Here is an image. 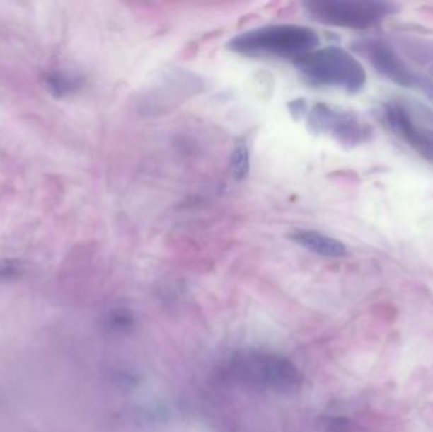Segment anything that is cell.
Wrapping results in <instances>:
<instances>
[{"mask_svg":"<svg viewBox=\"0 0 433 432\" xmlns=\"http://www.w3.org/2000/svg\"><path fill=\"white\" fill-rule=\"evenodd\" d=\"M289 108L291 110V113L298 114L296 117L301 118V115L306 114V112H307V104H306V102H303V101L299 99V101H294V102L291 103V104L289 106Z\"/></svg>","mask_w":433,"mask_h":432,"instance_id":"11","label":"cell"},{"mask_svg":"<svg viewBox=\"0 0 433 432\" xmlns=\"http://www.w3.org/2000/svg\"><path fill=\"white\" fill-rule=\"evenodd\" d=\"M303 6L319 23L367 30L397 12V6L380 0H307Z\"/></svg>","mask_w":433,"mask_h":432,"instance_id":"3","label":"cell"},{"mask_svg":"<svg viewBox=\"0 0 433 432\" xmlns=\"http://www.w3.org/2000/svg\"><path fill=\"white\" fill-rule=\"evenodd\" d=\"M294 65L308 81L321 86H335L350 94L364 89L366 72L349 51L337 46L316 48L294 59Z\"/></svg>","mask_w":433,"mask_h":432,"instance_id":"2","label":"cell"},{"mask_svg":"<svg viewBox=\"0 0 433 432\" xmlns=\"http://www.w3.org/2000/svg\"><path fill=\"white\" fill-rule=\"evenodd\" d=\"M383 113L393 132L397 133L423 159L433 164V130L417 126L408 110L399 103L386 104Z\"/></svg>","mask_w":433,"mask_h":432,"instance_id":"7","label":"cell"},{"mask_svg":"<svg viewBox=\"0 0 433 432\" xmlns=\"http://www.w3.org/2000/svg\"><path fill=\"white\" fill-rule=\"evenodd\" d=\"M418 78L421 89L433 102V40L402 37L393 43Z\"/></svg>","mask_w":433,"mask_h":432,"instance_id":"8","label":"cell"},{"mask_svg":"<svg viewBox=\"0 0 433 432\" xmlns=\"http://www.w3.org/2000/svg\"><path fill=\"white\" fill-rule=\"evenodd\" d=\"M231 171L236 181H245L250 171V152L245 141H237L231 157Z\"/></svg>","mask_w":433,"mask_h":432,"instance_id":"10","label":"cell"},{"mask_svg":"<svg viewBox=\"0 0 433 432\" xmlns=\"http://www.w3.org/2000/svg\"><path fill=\"white\" fill-rule=\"evenodd\" d=\"M231 373L241 383L256 388L289 393L301 387L299 370L290 361L275 355H241L231 366Z\"/></svg>","mask_w":433,"mask_h":432,"instance_id":"4","label":"cell"},{"mask_svg":"<svg viewBox=\"0 0 433 432\" xmlns=\"http://www.w3.org/2000/svg\"><path fill=\"white\" fill-rule=\"evenodd\" d=\"M354 48L391 83L403 88L418 89L417 75L393 43L379 38H367L356 42Z\"/></svg>","mask_w":433,"mask_h":432,"instance_id":"5","label":"cell"},{"mask_svg":"<svg viewBox=\"0 0 433 432\" xmlns=\"http://www.w3.org/2000/svg\"><path fill=\"white\" fill-rule=\"evenodd\" d=\"M319 36L316 30L298 24H271L247 30L229 41L227 47L250 56H280L296 59L316 50Z\"/></svg>","mask_w":433,"mask_h":432,"instance_id":"1","label":"cell"},{"mask_svg":"<svg viewBox=\"0 0 433 432\" xmlns=\"http://www.w3.org/2000/svg\"><path fill=\"white\" fill-rule=\"evenodd\" d=\"M290 239L304 247L308 251L317 254L325 258H342L347 254V247L340 240L331 236L313 231V229H296L290 234Z\"/></svg>","mask_w":433,"mask_h":432,"instance_id":"9","label":"cell"},{"mask_svg":"<svg viewBox=\"0 0 433 432\" xmlns=\"http://www.w3.org/2000/svg\"><path fill=\"white\" fill-rule=\"evenodd\" d=\"M314 132L330 133L341 144L356 146L371 138V127L362 123L355 114L337 110L327 104L319 103L313 107L308 120Z\"/></svg>","mask_w":433,"mask_h":432,"instance_id":"6","label":"cell"}]
</instances>
